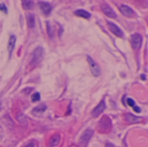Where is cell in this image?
Masks as SVG:
<instances>
[{"instance_id": "1", "label": "cell", "mask_w": 148, "mask_h": 147, "mask_svg": "<svg viewBox=\"0 0 148 147\" xmlns=\"http://www.w3.org/2000/svg\"><path fill=\"white\" fill-rule=\"evenodd\" d=\"M43 55H44V49H43V48L41 47V46L36 47L33 50V52H32L30 65L33 66V67H35L37 64H39L42 62V60L43 58Z\"/></svg>"}, {"instance_id": "2", "label": "cell", "mask_w": 148, "mask_h": 147, "mask_svg": "<svg viewBox=\"0 0 148 147\" xmlns=\"http://www.w3.org/2000/svg\"><path fill=\"white\" fill-rule=\"evenodd\" d=\"M111 126H112V124H111V120L107 116H104L101 118V121L99 122V125H98V129L101 133H108L111 129Z\"/></svg>"}, {"instance_id": "3", "label": "cell", "mask_w": 148, "mask_h": 147, "mask_svg": "<svg viewBox=\"0 0 148 147\" xmlns=\"http://www.w3.org/2000/svg\"><path fill=\"white\" fill-rule=\"evenodd\" d=\"M87 60L89 64V68H90L92 75L94 76H99L101 75V68H100L99 65L89 55H87Z\"/></svg>"}, {"instance_id": "4", "label": "cell", "mask_w": 148, "mask_h": 147, "mask_svg": "<svg viewBox=\"0 0 148 147\" xmlns=\"http://www.w3.org/2000/svg\"><path fill=\"white\" fill-rule=\"evenodd\" d=\"M141 44H142V36H141V35H140L138 33L134 34L131 36V45H132V48L134 50H138L141 47Z\"/></svg>"}, {"instance_id": "5", "label": "cell", "mask_w": 148, "mask_h": 147, "mask_svg": "<svg viewBox=\"0 0 148 147\" xmlns=\"http://www.w3.org/2000/svg\"><path fill=\"white\" fill-rule=\"evenodd\" d=\"M93 134H94V131L92 129H90V128L87 129L80 138V144L83 146H87V144L88 143V141L92 138Z\"/></svg>"}, {"instance_id": "6", "label": "cell", "mask_w": 148, "mask_h": 147, "mask_svg": "<svg viewBox=\"0 0 148 147\" xmlns=\"http://www.w3.org/2000/svg\"><path fill=\"white\" fill-rule=\"evenodd\" d=\"M107 23H108V27L109 30H110L114 35H115V36H118V37H123V36H124L123 31H122L115 23H112V22H109V21H108Z\"/></svg>"}, {"instance_id": "7", "label": "cell", "mask_w": 148, "mask_h": 147, "mask_svg": "<svg viewBox=\"0 0 148 147\" xmlns=\"http://www.w3.org/2000/svg\"><path fill=\"white\" fill-rule=\"evenodd\" d=\"M105 109H106V104H105L104 100H102V101L95 107V109L92 111V116H93V118H97V117H99L100 114H101V113L104 112Z\"/></svg>"}, {"instance_id": "8", "label": "cell", "mask_w": 148, "mask_h": 147, "mask_svg": "<svg viewBox=\"0 0 148 147\" xmlns=\"http://www.w3.org/2000/svg\"><path fill=\"white\" fill-rule=\"evenodd\" d=\"M101 9L102 10V12L107 15L108 17H111V18H116L117 17V15L116 13L113 10V9L106 3H103L101 6Z\"/></svg>"}, {"instance_id": "9", "label": "cell", "mask_w": 148, "mask_h": 147, "mask_svg": "<svg viewBox=\"0 0 148 147\" xmlns=\"http://www.w3.org/2000/svg\"><path fill=\"white\" fill-rule=\"evenodd\" d=\"M125 120L128 124H134V123H140L143 120V118L135 116L132 113H126L125 114Z\"/></svg>"}, {"instance_id": "10", "label": "cell", "mask_w": 148, "mask_h": 147, "mask_svg": "<svg viewBox=\"0 0 148 147\" xmlns=\"http://www.w3.org/2000/svg\"><path fill=\"white\" fill-rule=\"evenodd\" d=\"M120 10H121V12L127 17H134L135 16V13L134 11L133 10L132 8H130L129 6L126 5V4H122L121 5L120 7Z\"/></svg>"}, {"instance_id": "11", "label": "cell", "mask_w": 148, "mask_h": 147, "mask_svg": "<svg viewBox=\"0 0 148 147\" xmlns=\"http://www.w3.org/2000/svg\"><path fill=\"white\" fill-rule=\"evenodd\" d=\"M39 7L42 11V13L46 16L49 15L52 10V6L48 2H42V1L39 2Z\"/></svg>"}, {"instance_id": "12", "label": "cell", "mask_w": 148, "mask_h": 147, "mask_svg": "<svg viewBox=\"0 0 148 147\" xmlns=\"http://www.w3.org/2000/svg\"><path fill=\"white\" fill-rule=\"evenodd\" d=\"M16 36L14 35H11L10 36V39H9V43H8V52L10 54V56L11 55V53L15 48V44H16Z\"/></svg>"}, {"instance_id": "13", "label": "cell", "mask_w": 148, "mask_h": 147, "mask_svg": "<svg viewBox=\"0 0 148 147\" xmlns=\"http://www.w3.org/2000/svg\"><path fill=\"white\" fill-rule=\"evenodd\" d=\"M75 14L80 17H82V18H85V19H89L91 17V14L89 12H88L87 10H82V9H80V10H76L75 11Z\"/></svg>"}, {"instance_id": "14", "label": "cell", "mask_w": 148, "mask_h": 147, "mask_svg": "<svg viewBox=\"0 0 148 147\" xmlns=\"http://www.w3.org/2000/svg\"><path fill=\"white\" fill-rule=\"evenodd\" d=\"M60 141H61V136L59 134H56L54 135L50 140H49V147H56L59 144H60Z\"/></svg>"}, {"instance_id": "15", "label": "cell", "mask_w": 148, "mask_h": 147, "mask_svg": "<svg viewBox=\"0 0 148 147\" xmlns=\"http://www.w3.org/2000/svg\"><path fill=\"white\" fill-rule=\"evenodd\" d=\"M46 109H47L46 105H45V104H41V105H39L38 107H36L33 109L32 113H33V114H35V115L41 114V113H42Z\"/></svg>"}, {"instance_id": "16", "label": "cell", "mask_w": 148, "mask_h": 147, "mask_svg": "<svg viewBox=\"0 0 148 147\" xmlns=\"http://www.w3.org/2000/svg\"><path fill=\"white\" fill-rule=\"evenodd\" d=\"M16 120L19 121V123H21L24 126H27V125H28V120H27L26 116L23 113H18L16 115Z\"/></svg>"}, {"instance_id": "17", "label": "cell", "mask_w": 148, "mask_h": 147, "mask_svg": "<svg viewBox=\"0 0 148 147\" xmlns=\"http://www.w3.org/2000/svg\"><path fill=\"white\" fill-rule=\"evenodd\" d=\"M27 23H28V26L30 29H33L35 27L36 22H35V16H34V14H29L27 16Z\"/></svg>"}, {"instance_id": "18", "label": "cell", "mask_w": 148, "mask_h": 147, "mask_svg": "<svg viewBox=\"0 0 148 147\" xmlns=\"http://www.w3.org/2000/svg\"><path fill=\"white\" fill-rule=\"evenodd\" d=\"M22 3H23V9H25V10H31V9H33V7H34V2L33 1H28V0H24V1H23L22 2Z\"/></svg>"}, {"instance_id": "19", "label": "cell", "mask_w": 148, "mask_h": 147, "mask_svg": "<svg viewBox=\"0 0 148 147\" xmlns=\"http://www.w3.org/2000/svg\"><path fill=\"white\" fill-rule=\"evenodd\" d=\"M47 32H48V36H49L50 38H53L54 33H53V29H52V27L50 26L49 22H47Z\"/></svg>"}, {"instance_id": "20", "label": "cell", "mask_w": 148, "mask_h": 147, "mask_svg": "<svg viewBox=\"0 0 148 147\" xmlns=\"http://www.w3.org/2000/svg\"><path fill=\"white\" fill-rule=\"evenodd\" d=\"M40 99H41V96H40V94H39V93H35V94H32V96H31V100H32L33 102L38 101H40Z\"/></svg>"}, {"instance_id": "21", "label": "cell", "mask_w": 148, "mask_h": 147, "mask_svg": "<svg viewBox=\"0 0 148 147\" xmlns=\"http://www.w3.org/2000/svg\"><path fill=\"white\" fill-rule=\"evenodd\" d=\"M127 104L130 106V107H134V106H135V102H134V101L133 100V99H131V98H127Z\"/></svg>"}, {"instance_id": "22", "label": "cell", "mask_w": 148, "mask_h": 147, "mask_svg": "<svg viewBox=\"0 0 148 147\" xmlns=\"http://www.w3.org/2000/svg\"><path fill=\"white\" fill-rule=\"evenodd\" d=\"M0 10H1L2 11L5 12V13H7V7H6L5 3H0Z\"/></svg>"}, {"instance_id": "23", "label": "cell", "mask_w": 148, "mask_h": 147, "mask_svg": "<svg viewBox=\"0 0 148 147\" xmlns=\"http://www.w3.org/2000/svg\"><path fill=\"white\" fill-rule=\"evenodd\" d=\"M133 109L136 112V113H140V108L137 106H134L133 107Z\"/></svg>"}, {"instance_id": "24", "label": "cell", "mask_w": 148, "mask_h": 147, "mask_svg": "<svg viewBox=\"0 0 148 147\" xmlns=\"http://www.w3.org/2000/svg\"><path fill=\"white\" fill-rule=\"evenodd\" d=\"M24 147H36V145L34 142H31V143H29L28 145H26Z\"/></svg>"}, {"instance_id": "25", "label": "cell", "mask_w": 148, "mask_h": 147, "mask_svg": "<svg viewBox=\"0 0 148 147\" xmlns=\"http://www.w3.org/2000/svg\"><path fill=\"white\" fill-rule=\"evenodd\" d=\"M105 146H106V147H115V146H114V144H112V143H110V142H107Z\"/></svg>"}, {"instance_id": "26", "label": "cell", "mask_w": 148, "mask_h": 147, "mask_svg": "<svg viewBox=\"0 0 148 147\" xmlns=\"http://www.w3.org/2000/svg\"><path fill=\"white\" fill-rule=\"evenodd\" d=\"M141 77H142V78H143L144 80H146V76H145L144 75H141Z\"/></svg>"}, {"instance_id": "27", "label": "cell", "mask_w": 148, "mask_h": 147, "mask_svg": "<svg viewBox=\"0 0 148 147\" xmlns=\"http://www.w3.org/2000/svg\"><path fill=\"white\" fill-rule=\"evenodd\" d=\"M0 110H1V102H0Z\"/></svg>"}]
</instances>
